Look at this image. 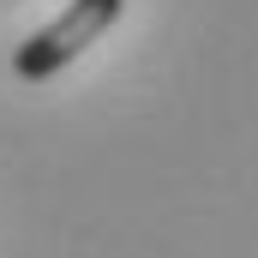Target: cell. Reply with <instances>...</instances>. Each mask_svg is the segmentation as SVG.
Returning <instances> with one entry per match:
<instances>
[{"instance_id":"6da1fadb","label":"cell","mask_w":258,"mask_h":258,"mask_svg":"<svg viewBox=\"0 0 258 258\" xmlns=\"http://www.w3.org/2000/svg\"><path fill=\"white\" fill-rule=\"evenodd\" d=\"M120 12H126V0H66V12L54 18V24H42L30 42H18V48H12V72H18L24 84L54 78V72L72 66L90 42H102V36H108Z\"/></svg>"}]
</instances>
